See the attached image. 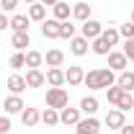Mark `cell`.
Listing matches in <instances>:
<instances>
[{
    "mask_svg": "<svg viewBox=\"0 0 134 134\" xmlns=\"http://www.w3.org/2000/svg\"><path fill=\"white\" fill-rule=\"evenodd\" d=\"M88 49H90V41H88L85 36H72V39H70V52H72L75 57H85Z\"/></svg>",
    "mask_w": 134,
    "mask_h": 134,
    "instance_id": "obj_10",
    "label": "cell"
},
{
    "mask_svg": "<svg viewBox=\"0 0 134 134\" xmlns=\"http://www.w3.org/2000/svg\"><path fill=\"white\" fill-rule=\"evenodd\" d=\"M41 121H44L47 126H57V124H59V111H57V108H47V111H41Z\"/></svg>",
    "mask_w": 134,
    "mask_h": 134,
    "instance_id": "obj_29",
    "label": "cell"
},
{
    "mask_svg": "<svg viewBox=\"0 0 134 134\" xmlns=\"http://www.w3.org/2000/svg\"><path fill=\"white\" fill-rule=\"evenodd\" d=\"M29 26H31V18L23 16V13H16L10 18V29L13 31H29Z\"/></svg>",
    "mask_w": 134,
    "mask_h": 134,
    "instance_id": "obj_24",
    "label": "cell"
},
{
    "mask_svg": "<svg viewBox=\"0 0 134 134\" xmlns=\"http://www.w3.org/2000/svg\"><path fill=\"white\" fill-rule=\"evenodd\" d=\"M39 3H41V5H49V8H52V5H57L59 0H39Z\"/></svg>",
    "mask_w": 134,
    "mask_h": 134,
    "instance_id": "obj_39",
    "label": "cell"
},
{
    "mask_svg": "<svg viewBox=\"0 0 134 134\" xmlns=\"http://www.w3.org/2000/svg\"><path fill=\"white\" fill-rule=\"evenodd\" d=\"M100 85H103V90L106 88H111V85H116V72L114 70H108V67H100Z\"/></svg>",
    "mask_w": 134,
    "mask_h": 134,
    "instance_id": "obj_27",
    "label": "cell"
},
{
    "mask_svg": "<svg viewBox=\"0 0 134 134\" xmlns=\"http://www.w3.org/2000/svg\"><path fill=\"white\" fill-rule=\"evenodd\" d=\"M116 85L124 88L126 93H132V90H134V72H129V70L119 72V75H116Z\"/></svg>",
    "mask_w": 134,
    "mask_h": 134,
    "instance_id": "obj_20",
    "label": "cell"
},
{
    "mask_svg": "<svg viewBox=\"0 0 134 134\" xmlns=\"http://www.w3.org/2000/svg\"><path fill=\"white\" fill-rule=\"evenodd\" d=\"M124 93H126L124 88H119V85H111V88H106V100L116 106L119 100H121V96H124Z\"/></svg>",
    "mask_w": 134,
    "mask_h": 134,
    "instance_id": "obj_28",
    "label": "cell"
},
{
    "mask_svg": "<svg viewBox=\"0 0 134 134\" xmlns=\"http://www.w3.org/2000/svg\"><path fill=\"white\" fill-rule=\"evenodd\" d=\"M65 80H67V85H72V88L83 85V80H85V70H83L80 65H67V70H65Z\"/></svg>",
    "mask_w": 134,
    "mask_h": 134,
    "instance_id": "obj_5",
    "label": "cell"
},
{
    "mask_svg": "<svg viewBox=\"0 0 134 134\" xmlns=\"http://www.w3.org/2000/svg\"><path fill=\"white\" fill-rule=\"evenodd\" d=\"M67 80H65V70L62 67H49L47 70V85L49 88H62Z\"/></svg>",
    "mask_w": 134,
    "mask_h": 134,
    "instance_id": "obj_11",
    "label": "cell"
},
{
    "mask_svg": "<svg viewBox=\"0 0 134 134\" xmlns=\"http://www.w3.org/2000/svg\"><path fill=\"white\" fill-rule=\"evenodd\" d=\"M23 3H26V5H31V3H39V0H23Z\"/></svg>",
    "mask_w": 134,
    "mask_h": 134,
    "instance_id": "obj_40",
    "label": "cell"
},
{
    "mask_svg": "<svg viewBox=\"0 0 134 134\" xmlns=\"http://www.w3.org/2000/svg\"><path fill=\"white\" fill-rule=\"evenodd\" d=\"M83 85L88 88V90H103V85H100V72H98V70H90V72H85Z\"/></svg>",
    "mask_w": 134,
    "mask_h": 134,
    "instance_id": "obj_19",
    "label": "cell"
},
{
    "mask_svg": "<svg viewBox=\"0 0 134 134\" xmlns=\"http://www.w3.org/2000/svg\"><path fill=\"white\" fill-rule=\"evenodd\" d=\"M103 23L100 21H96V18H88V21H83V26H80V36H85L88 41H93V39H98L100 34H103Z\"/></svg>",
    "mask_w": 134,
    "mask_h": 134,
    "instance_id": "obj_2",
    "label": "cell"
},
{
    "mask_svg": "<svg viewBox=\"0 0 134 134\" xmlns=\"http://www.w3.org/2000/svg\"><path fill=\"white\" fill-rule=\"evenodd\" d=\"M21 121H23V126H36V124L41 121V111H39V108H31V106H26V108L21 111Z\"/></svg>",
    "mask_w": 134,
    "mask_h": 134,
    "instance_id": "obj_13",
    "label": "cell"
},
{
    "mask_svg": "<svg viewBox=\"0 0 134 134\" xmlns=\"http://www.w3.org/2000/svg\"><path fill=\"white\" fill-rule=\"evenodd\" d=\"M80 119H83V111L80 108H70L67 106V108L59 111V124H65V126H75Z\"/></svg>",
    "mask_w": 134,
    "mask_h": 134,
    "instance_id": "obj_7",
    "label": "cell"
},
{
    "mask_svg": "<svg viewBox=\"0 0 134 134\" xmlns=\"http://www.w3.org/2000/svg\"><path fill=\"white\" fill-rule=\"evenodd\" d=\"M100 36H103V41H106V44H108L111 49H114V47H116L119 41H121V34H119V26H108V29H103V34H100Z\"/></svg>",
    "mask_w": 134,
    "mask_h": 134,
    "instance_id": "obj_21",
    "label": "cell"
},
{
    "mask_svg": "<svg viewBox=\"0 0 134 134\" xmlns=\"http://www.w3.org/2000/svg\"><path fill=\"white\" fill-rule=\"evenodd\" d=\"M77 108L83 111L85 116H96V114H98V98H96V96H85Z\"/></svg>",
    "mask_w": 134,
    "mask_h": 134,
    "instance_id": "obj_15",
    "label": "cell"
},
{
    "mask_svg": "<svg viewBox=\"0 0 134 134\" xmlns=\"http://www.w3.org/2000/svg\"><path fill=\"white\" fill-rule=\"evenodd\" d=\"M41 65H44V54H41V52H36V49L26 52V67H29V70H39Z\"/></svg>",
    "mask_w": 134,
    "mask_h": 134,
    "instance_id": "obj_25",
    "label": "cell"
},
{
    "mask_svg": "<svg viewBox=\"0 0 134 134\" xmlns=\"http://www.w3.org/2000/svg\"><path fill=\"white\" fill-rule=\"evenodd\" d=\"M90 13H93V8H90L88 3H75V5H72V18H77L80 23H83V21H88V18H90Z\"/></svg>",
    "mask_w": 134,
    "mask_h": 134,
    "instance_id": "obj_23",
    "label": "cell"
},
{
    "mask_svg": "<svg viewBox=\"0 0 134 134\" xmlns=\"http://www.w3.org/2000/svg\"><path fill=\"white\" fill-rule=\"evenodd\" d=\"M23 77H26V85H29V88H41V85H47V75H44L41 70H29Z\"/></svg>",
    "mask_w": 134,
    "mask_h": 134,
    "instance_id": "obj_14",
    "label": "cell"
},
{
    "mask_svg": "<svg viewBox=\"0 0 134 134\" xmlns=\"http://www.w3.org/2000/svg\"><path fill=\"white\" fill-rule=\"evenodd\" d=\"M67 106H70V96H67L65 88H49V90H47V108L62 111Z\"/></svg>",
    "mask_w": 134,
    "mask_h": 134,
    "instance_id": "obj_1",
    "label": "cell"
},
{
    "mask_svg": "<svg viewBox=\"0 0 134 134\" xmlns=\"http://www.w3.org/2000/svg\"><path fill=\"white\" fill-rule=\"evenodd\" d=\"M119 34H121V39L126 41V39H134V23L129 21V23H121L119 26Z\"/></svg>",
    "mask_w": 134,
    "mask_h": 134,
    "instance_id": "obj_33",
    "label": "cell"
},
{
    "mask_svg": "<svg viewBox=\"0 0 134 134\" xmlns=\"http://www.w3.org/2000/svg\"><path fill=\"white\" fill-rule=\"evenodd\" d=\"M124 54H126V59H129V62H134V39H126V41H124Z\"/></svg>",
    "mask_w": 134,
    "mask_h": 134,
    "instance_id": "obj_34",
    "label": "cell"
},
{
    "mask_svg": "<svg viewBox=\"0 0 134 134\" xmlns=\"http://www.w3.org/2000/svg\"><path fill=\"white\" fill-rule=\"evenodd\" d=\"M72 36H75V26L70 21H62L59 23V39H72Z\"/></svg>",
    "mask_w": 134,
    "mask_h": 134,
    "instance_id": "obj_31",
    "label": "cell"
},
{
    "mask_svg": "<svg viewBox=\"0 0 134 134\" xmlns=\"http://www.w3.org/2000/svg\"><path fill=\"white\" fill-rule=\"evenodd\" d=\"M44 62H47V67H62L65 65V52L62 49H49L44 54Z\"/></svg>",
    "mask_w": 134,
    "mask_h": 134,
    "instance_id": "obj_17",
    "label": "cell"
},
{
    "mask_svg": "<svg viewBox=\"0 0 134 134\" xmlns=\"http://www.w3.org/2000/svg\"><path fill=\"white\" fill-rule=\"evenodd\" d=\"M132 23H134V8H132Z\"/></svg>",
    "mask_w": 134,
    "mask_h": 134,
    "instance_id": "obj_41",
    "label": "cell"
},
{
    "mask_svg": "<svg viewBox=\"0 0 134 134\" xmlns=\"http://www.w3.org/2000/svg\"><path fill=\"white\" fill-rule=\"evenodd\" d=\"M116 108H119V111H124V114H126V111H132V108H134V96H132V93H124L121 100L116 103Z\"/></svg>",
    "mask_w": 134,
    "mask_h": 134,
    "instance_id": "obj_30",
    "label": "cell"
},
{
    "mask_svg": "<svg viewBox=\"0 0 134 134\" xmlns=\"http://www.w3.org/2000/svg\"><path fill=\"white\" fill-rule=\"evenodd\" d=\"M5 29H10V18L5 13H0V31H5Z\"/></svg>",
    "mask_w": 134,
    "mask_h": 134,
    "instance_id": "obj_37",
    "label": "cell"
},
{
    "mask_svg": "<svg viewBox=\"0 0 134 134\" xmlns=\"http://www.w3.org/2000/svg\"><path fill=\"white\" fill-rule=\"evenodd\" d=\"M8 132H10V119L0 116V134H8Z\"/></svg>",
    "mask_w": 134,
    "mask_h": 134,
    "instance_id": "obj_36",
    "label": "cell"
},
{
    "mask_svg": "<svg viewBox=\"0 0 134 134\" xmlns=\"http://www.w3.org/2000/svg\"><path fill=\"white\" fill-rule=\"evenodd\" d=\"M52 13H54L57 21H70L72 18V5H67L65 0H59L57 5H52Z\"/></svg>",
    "mask_w": 134,
    "mask_h": 134,
    "instance_id": "obj_16",
    "label": "cell"
},
{
    "mask_svg": "<svg viewBox=\"0 0 134 134\" xmlns=\"http://www.w3.org/2000/svg\"><path fill=\"white\" fill-rule=\"evenodd\" d=\"M18 3H21V0H0V8H3V13H5V10H16Z\"/></svg>",
    "mask_w": 134,
    "mask_h": 134,
    "instance_id": "obj_35",
    "label": "cell"
},
{
    "mask_svg": "<svg viewBox=\"0 0 134 134\" xmlns=\"http://www.w3.org/2000/svg\"><path fill=\"white\" fill-rule=\"evenodd\" d=\"M5 88H8V90H10L13 96H21V93H23V90H26L29 85H26V77H23V75L13 72V75H10V77L5 80Z\"/></svg>",
    "mask_w": 134,
    "mask_h": 134,
    "instance_id": "obj_8",
    "label": "cell"
},
{
    "mask_svg": "<svg viewBox=\"0 0 134 134\" xmlns=\"http://www.w3.org/2000/svg\"><path fill=\"white\" fill-rule=\"evenodd\" d=\"M26 16L31 18V21H39V23H41V21H47V5H41V3H31Z\"/></svg>",
    "mask_w": 134,
    "mask_h": 134,
    "instance_id": "obj_22",
    "label": "cell"
},
{
    "mask_svg": "<svg viewBox=\"0 0 134 134\" xmlns=\"http://www.w3.org/2000/svg\"><path fill=\"white\" fill-rule=\"evenodd\" d=\"M10 44H13L18 52L26 49V47H31V36H29V31H13V36H10Z\"/></svg>",
    "mask_w": 134,
    "mask_h": 134,
    "instance_id": "obj_18",
    "label": "cell"
},
{
    "mask_svg": "<svg viewBox=\"0 0 134 134\" xmlns=\"http://www.w3.org/2000/svg\"><path fill=\"white\" fill-rule=\"evenodd\" d=\"M59 23H62V21H57V18L41 21V36H44V39H59Z\"/></svg>",
    "mask_w": 134,
    "mask_h": 134,
    "instance_id": "obj_9",
    "label": "cell"
},
{
    "mask_svg": "<svg viewBox=\"0 0 134 134\" xmlns=\"http://www.w3.org/2000/svg\"><path fill=\"white\" fill-rule=\"evenodd\" d=\"M23 108H26V103H23V98H21V96H13V93H10V96L5 98V114H8V116L21 114Z\"/></svg>",
    "mask_w": 134,
    "mask_h": 134,
    "instance_id": "obj_12",
    "label": "cell"
},
{
    "mask_svg": "<svg viewBox=\"0 0 134 134\" xmlns=\"http://www.w3.org/2000/svg\"><path fill=\"white\" fill-rule=\"evenodd\" d=\"M126 67H129V59H126V54H124V52H108V70H114V72H124V70H126Z\"/></svg>",
    "mask_w": 134,
    "mask_h": 134,
    "instance_id": "obj_4",
    "label": "cell"
},
{
    "mask_svg": "<svg viewBox=\"0 0 134 134\" xmlns=\"http://www.w3.org/2000/svg\"><path fill=\"white\" fill-rule=\"evenodd\" d=\"M90 49H93V54H98V57H108L111 47L103 41V36H98V39H93V41H90Z\"/></svg>",
    "mask_w": 134,
    "mask_h": 134,
    "instance_id": "obj_26",
    "label": "cell"
},
{
    "mask_svg": "<svg viewBox=\"0 0 134 134\" xmlns=\"http://www.w3.org/2000/svg\"><path fill=\"white\" fill-rule=\"evenodd\" d=\"M103 124H106L108 129H121V126L126 124V114L119 111V108H111V111L106 114V119H103Z\"/></svg>",
    "mask_w": 134,
    "mask_h": 134,
    "instance_id": "obj_6",
    "label": "cell"
},
{
    "mask_svg": "<svg viewBox=\"0 0 134 134\" xmlns=\"http://www.w3.org/2000/svg\"><path fill=\"white\" fill-rule=\"evenodd\" d=\"M119 134H134V124H124V126L119 129Z\"/></svg>",
    "mask_w": 134,
    "mask_h": 134,
    "instance_id": "obj_38",
    "label": "cell"
},
{
    "mask_svg": "<svg viewBox=\"0 0 134 134\" xmlns=\"http://www.w3.org/2000/svg\"><path fill=\"white\" fill-rule=\"evenodd\" d=\"M100 132V121L96 116H85L75 124V134H98Z\"/></svg>",
    "mask_w": 134,
    "mask_h": 134,
    "instance_id": "obj_3",
    "label": "cell"
},
{
    "mask_svg": "<svg viewBox=\"0 0 134 134\" xmlns=\"http://www.w3.org/2000/svg\"><path fill=\"white\" fill-rule=\"evenodd\" d=\"M8 65L13 67V70H21V67H26V54H23V52H16V54L10 57V62H8Z\"/></svg>",
    "mask_w": 134,
    "mask_h": 134,
    "instance_id": "obj_32",
    "label": "cell"
}]
</instances>
